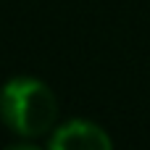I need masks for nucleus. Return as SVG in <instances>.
Returning a JSON list of instances; mask_svg holds the SVG:
<instances>
[{"mask_svg":"<svg viewBox=\"0 0 150 150\" xmlns=\"http://www.w3.org/2000/svg\"><path fill=\"white\" fill-rule=\"evenodd\" d=\"M3 150H42V148L26 140V142H13V145H8V148H3Z\"/></svg>","mask_w":150,"mask_h":150,"instance_id":"3","label":"nucleus"},{"mask_svg":"<svg viewBox=\"0 0 150 150\" xmlns=\"http://www.w3.org/2000/svg\"><path fill=\"white\" fill-rule=\"evenodd\" d=\"M0 119L13 134L37 140L53 132L58 121V98L37 76H11L0 87Z\"/></svg>","mask_w":150,"mask_h":150,"instance_id":"1","label":"nucleus"},{"mask_svg":"<svg viewBox=\"0 0 150 150\" xmlns=\"http://www.w3.org/2000/svg\"><path fill=\"white\" fill-rule=\"evenodd\" d=\"M47 150H113L108 132L87 119H69L53 129Z\"/></svg>","mask_w":150,"mask_h":150,"instance_id":"2","label":"nucleus"}]
</instances>
